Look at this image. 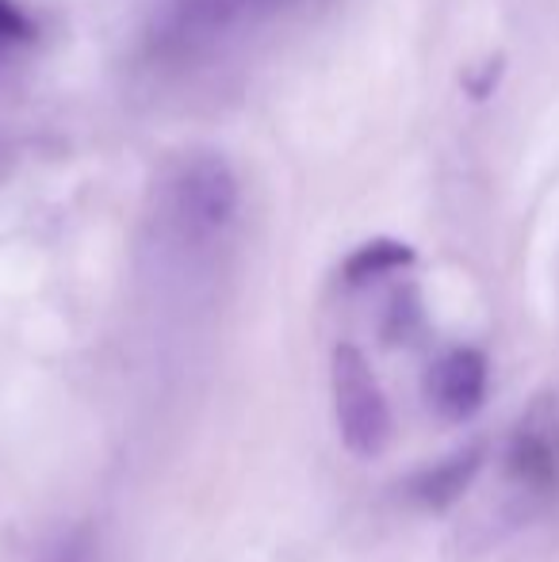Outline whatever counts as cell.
<instances>
[{
    "mask_svg": "<svg viewBox=\"0 0 559 562\" xmlns=\"http://www.w3.org/2000/svg\"><path fill=\"white\" fill-rule=\"evenodd\" d=\"M483 459H487V448L479 445V440H476V445H468V448L448 451L445 459H437V463L422 467L418 474H411L406 497H411V502L418 505V509H425V513L452 509V505L471 490V482H476Z\"/></svg>",
    "mask_w": 559,
    "mask_h": 562,
    "instance_id": "cell-6",
    "label": "cell"
},
{
    "mask_svg": "<svg viewBox=\"0 0 559 562\" xmlns=\"http://www.w3.org/2000/svg\"><path fill=\"white\" fill-rule=\"evenodd\" d=\"M238 211V180L219 154H195L169 180V218L180 237L219 234Z\"/></svg>",
    "mask_w": 559,
    "mask_h": 562,
    "instance_id": "cell-2",
    "label": "cell"
},
{
    "mask_svg": "<svg viewBox=\"0 0 559 562\" xmlns=\"http://www.w3.org/2000/svg\"><path fill=\"white\" fill-rule=\"evenodd\" d=\"M414 265V249L403 241H391V237H376V241L360 245L357 252H349L342 265V280L349 288H365L372 280H383V276L399 272V268Z\"/></svg>",
    "mask_w": 559,
    "mask_h": 562,
    "instance_id": "cell-7",
    "label": "cell"
},
{
    "mask_svg": "<svg viewBox=\"0 0 559 562\" xmlns=\"http://www.w3.org/2000/svg\"><path fill=\"white\" fill-rule=\"evenodd\" d=\"M487 379L491 371H487V356L479 348H452L429 368L425 394L445 422H463L487 402Z\"/></svg>",
    "mask_w": 559,
    "mask_h": 562,
    "instance_id": "cell-5",
    "label": "cell"
},
{
    "mask_svg": "<svg viewBox=\"0 0 559 562\" xmlns=\"http://www.w3.org/2000/svg\"><path fill=\"white\" fill-rule=\"evenodd\" d=\"M280 4V0H169L165 15L157 20V50L165 54H195L231 31L242 15L254 8Z\"/></svg>",
    "mask_w": 559,
    "mask_h": 562,
    "instance_id": "cell-4",
    "label": "cell"
},
{
    "mask_svg": "<svg viewBox=\"0 0 559 562\" xmlns=\"http://www.w3.org/2000/svg\"><path fill=\"white\" fill-rule=\"evenodd\" d=\"M334 417L342 445L360 459H376L391 440V406L357 345H337L329 360Z\"/></svg>",
    "mask_w": 559,
    "mask_h": 562,
    "instance_id": "cell-1",
    "label": "cell"
},
{
    "mask_svg": "<svg viewBox=\"0 0 559 562\" xmlns=\"http://www.w3.org/2000/svg\"><path fill=\"white\" fill-rule=\"evenodd\" d=\"M506 479L529 497H552L559 486L556 409L533 406L506 445Z\"/></svg>",
    "mask_w": 559,
    "mask_h": 562,
    "instance_id": "cell-3",
    "label": "cell"
},
{
    "mask_svg": "<svg viewBox=\"0 0 559 562\" xmlns=\"http://www.w3.org/2000/svg\"><path fill=\"white\" fill-rule=\"evenodd\" d=\"M35 38V23L15 0H0V46H23Z\"/></svg>",
    "mask_w": 559,
    "mask_h": 562,
    "instance_id": "cell-8",
    "label": "cell"
}]
</instances>
